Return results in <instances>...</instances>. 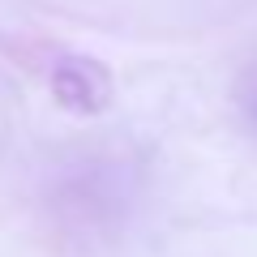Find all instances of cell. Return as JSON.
Returning a JSON list of instances; mask_svg holds the SVG:
<instances>
[{
    "label": "cell",
    "mask_w": 257,
    "mask_h": 257,
    "mask_svg": "<svg viewBox=\"0 0 257 257\" xmlns=\"http://www.w3.org/2000/svg\"><path fill=\"white\" fill-rule=\"evenodd\" d=\"M56 94L69 107H99L103 99V77L94 64H64L56 73Z\"/></svg>",
    "instance_id": "obj_1"
},
{
    "label": "cell",
    "mask_w": 257,
    "mask_h": 257,
    "mask_svg": "<svg viewBox=\"0 0 257 257\" xmlns=\"http://www.w3.org/2000/svg\"><path fill=\"white\" fill-rule=\"evenodd\" d=\"M253 120H257V94H253Z\"/></svg>",
    "instance_id": "obj_2"
}]
</instances>
